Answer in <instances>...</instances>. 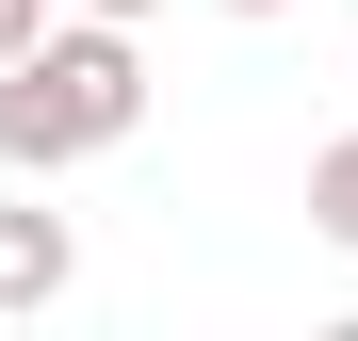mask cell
<instances>
[{"label": "cell", "mask_w": 358, "mask_h": 341, "mask_svg": "<svg viewBox=\"0 0 358 341\" xmlns=\"http://www.w3.org/2000/svg\"><path fill=\"white\" fill-rule=\"evenodd\" d=\"M147 130V49L131 17H49L17 66H0V179H82Z\"/></svg>", "instance_id": "cell-1"}, {"label": "cell", "mask_w": 358, "mask_h": 341, "mask_svg": "<svg viewBox=\"0 0 358 341\" xmlns=\"http://www.w3.org/2000/svg\"><path fill=\"white\" fill-rule=\"evenodd\" d=\"M66 276H82V227H66V211H33V195H0V325L66 309Z\"/></svg>", "instance_id": "cell-2"}, {"label": "cell", "mask_w": 358, "mask_h": 341, "mask_svg": "<svg viewBox=\"0 0 358 341\" xmlns=\"http://www.w3.org/2000/svg\"><path fill=\"white\" fill-rule=\"evenodd\" d=\"M310 227L358 260V130H326V146H310Z\"/></svg>", "instance_id": "cell-3"}, {"label": "cell", "mask_w": 358, "mask_h": 341, "mask_svg": "<svg viewBox=\"0 0 358 341\" xmlns=\"http://www.w3.org/2000/svg\"><path fill=\"white\" fill-rule=\"evenodd\" d=\"M33 33H49V0H0V66H17V49H33Z\"/></svg>", "instance_id": "cell-4"}, {"label": "cell", "mask_w": 358, "mask_h": 341, "mask_svg": "<svg viewBox=\"0 0 358 341\" xmlns=\"http://www.w3.org/2000/svg\"><path fill=\"white\" fill-rule=\"evenodd\" d=\"M82 17H131V33H147V17H163V0H82Z\"/></svg>", "instance_id": "cell-5"}, {"label": "cell", "mask_w": 358, "mask_h": 341, "mask_svg": "<svg viewBox=\"0 0 358 341\" xmlns=\"http://www.w3.org/2000/svg\"><path fill=\"white\" fill-rule=\"evenodd\" d=\"M228 17H293V0H228Z\"/></svg>", "instance_id": "cell-6"}]
</instances>
